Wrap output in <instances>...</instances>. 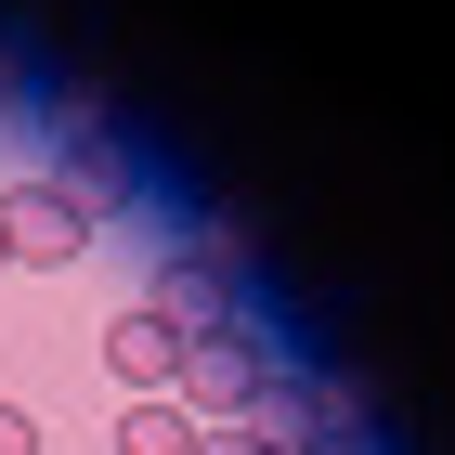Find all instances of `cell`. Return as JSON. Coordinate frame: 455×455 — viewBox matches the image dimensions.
I'll return each mask as SVG.
<instances>
[{"mask_svg": "<svg viewBox=\"0 0 455 455\" xmlns=\"http://www.w3.org/2000/svg\"><path fill=\"white\" fill-rule=\"evenodd\" d=\"M39 455H52V443H39Z\"/></svg>", "mask_w": 455, "mask_h": 455, "instance_id": "7", "label": "cell"}, {"mask_svg": "<svg viewBox=\"0 0 455 455\" xmlns=\"http://www.w3.org/2000/svg\"><path fill=\"white\" fill-rule=\"evenodd\" d=\"M117 455H196V403H170V390L117 403Z\"/></svg>", "mask_w": 455, "mask_h": 455, "instance_id": "3", "label": "cell"}, {"mask_svg": "<svg viewBox=\"0 0 455 455\" xmlns=\"http://www.w3.org/2000/svg\"><path fill=\"white\" fill-rule=\"evenodd\" d=\"M182 351H196V339H182L156 299H131V313L105 325V378L131 390V403H143V390H182Z\"/></svg>", "mask_w": 455, "mask_h": 455, "instance_id": "1", "label": "cell"}, {"mask_svg": "<svg viewBox=\"0 0 455 455\" xmlns=\"http://www.w3.org/2000/svg\"><path fill=\"white\" fill-rule=\"evenodd\" d=\"M0 455H39V429H27V403L0 390Z\"/></svg>", "mask_w": 455, "mask_h": 455, "instance_id": "4", "label": "cell"}, {"mask_svg": "<svg viewBox=\"0 0 455 455\" xmlns=\"http://www.w3.org/2000/svg\"><path fill=\"white\" fill-rule=\"evenodd\" d=\"M0 235H13V260H66V247L92 235V196H78V182H13V196H0Z\"/></svg>", "mask_w": 455, "mask_h": 455, "instance_id": "2", "label": "cell"}, {"mask_svg": "<svg viewBox=\"0 0 455 455\" xmlns=\"http://www.w3.org/2000/svg\"><path fill=\"white\" fill-rule=\"evenodd\" d=\"M0 260H13V235H0Z\"/></svg>", "mask_w": 455, "mask_h": 455, "instance_id": "6", "label": "cell"}, {"mask_svg": "<svg viewBox=\"0 0 455 455\" xmlns=\"http://www.w3.org/2000/svg\"><path fill=\"white\" fill-rule=\"evenodd\" d=\"M196 455H286V443H260V429H209Z\"/></svg>", "mask_w": 455, "mask_h": 455, "instance_id": "5", "label": "cell"}]
</instances>
